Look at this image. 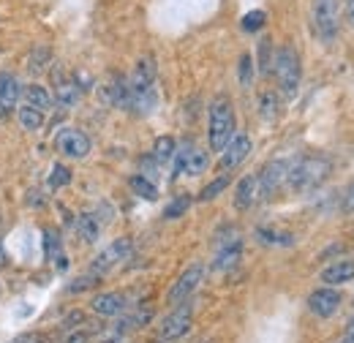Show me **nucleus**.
<instances>
[{
	"instance_id": "1",
	"label": "nucleus",
	"mask_w": 354,
	"mask_h": 343,
	"mask_svg": "<svg viewBox=\"0 0 354 343\" xmlns=\"http://www.w3.org/2000/svg\"><path fill=\"white\" fill-rule=\"evenodd\" d=\"M330 172H333V161L327 156L308 153V156H300V158L289 161L286 185L295 194H306V191H313L316 185H322L330 177Z\"/></svg>"
},
{
	"instance_id": "2",
	"label": "nucleus",
	"mask_w": 354,
	"mask_h": 343,
	"mask_svg": "<svg viewBox=\"0 0 354 343\" xmlns=\"http://www.w3.org/2000/svg\"><path fill=\"white\" fill-rule=\"evenodd\" d=\"M275 74V82L283 98H295L300 82H303V63H300V55L295 46H278L275 55H272V71Z\"/></svg>"
},
{
	"instance_id": "3",
	"label": "nucleus",
	"mask_w": 354,
	"mask_h": 343,
	"mask_svg": "<svg viewBox=\"0 0 354 343\" xmlns=\"http://www.w3.org/2000/svg\"><path fill=\"white\" fill-rule=\"evenodd\" d=\"M232 136H234V106H232V98L218 95V98H213L210 112H207V142H210V150L221 153Z\"/></svg>"
},
{
	"instance_id": "4",
	"label": "nucleus",
	"mask_w": 354,
	"mask_h": 343,
	"mask_svg": "<svg viewBox=\"0 0 354 343\" xmlns=\"http://www.w3.org/2000/svg\"><path fill=\"white\" fill-rule=\"evenodd\" d=\"M310 30L322 44H333L341 30L338 0H310Z\"/></svg>"
},
{
	"instance_id": "5",
	"label": "nucleus",
	"mask_w": 354,
	"mask_h": 343,
	"mask_svg": "<svg viewBox=\"0 0 354 343\" xmlns=\"http://www.w3.org/2000/svg\"><path fill=\"white\" fill-rule=\"evenodd\" d=\"M191 327H194V305L185 300L175 305L164 319H161V324H158V338L161 341H180V338H185L188 333H191Z\"/></svg>"
},
{
	"instance_id": "6",
	"label": "nucleus",
	"mask_w": 354,
	"mask_h": 343,
	"mask_svg": "<svg viewBox=\"0 0 354 343\" xmlns=\"http://www.w3.org/2000/svg\"><path fill=\"white\" fill-rule=\"evenodd\" d=\"M205 272H207V267H205L202 261L188 264V267L177 275L175 284L169 286V292H167V302H169V305H180V302L191 300V297H194V292L199 289V284L205 281Z\"/></svg>"
},
{
	"instance_id": "7",
	"label": "nucleus",
	"mask_w": 354,
	"mask_h": 343,
	"mask_svg": "<svg viewBox=\"0 0 354 343\" xmlns=\"http://www.w3.org/2000/svg\"><path fill=\"white\" fill-rule=\"evenodd\" d=\"M133 251V240L131 237H118V240H112L98 257L90 261V272H95V275H106L109 270H115L118 264H123V261H129Z\"/></svg>"
},
{
	"instance_id": "8",
	"label": "nucleus",
	"mask_w": 354,
	"mask_h": 343,
	"mask_svg": "<svg viewBox=\"0 0 354 343\" xmlns=\"http://www.w3.org/2000/svg\"><path fill=\"white\" fill-rule=\"evenodd\" d=\"M210 167V158L205 150H199L196 145L185 142L183 147H177L175 161H172V177H180V174H188V177H199L205 174Z\"/></svg>"
},
{
	"instance_id": "9",
	"label": "nucleus",
	"mask_w": 354,
	"mask_h": 343,
	"mask_svg": "<svg viewBox=\"0 0 354 343\" xmlns=\"http://www.w3.org/2000/svg\"><path fill=\"white\" fill-rule=\"evenodd\" d=\"M308 310L316 319H333L344 308V295L338 286H319L308 295Z\"/></svg>"
},
{
	"instance_id": "10",
	"label": "nucleus",
	"mask_w": 354,
	"mask_h": 343,
	"mask_svg": "<svg viewBox=\"0 0 354 343\" xmlns=\"http://www.w3.org/2000/svg\"><path fill=\"white\" fill-rule=\"evenodd\" d=\"M55 147L71 161H82L90 153V136L80 129H60L55 133Z\"/></svg>"
},
{
	"instance_id": "11",
	"label": "nucleus",
	"mask_w": 354,
	"mask_h": 343,
	"mask_svg": "<svg viewBox=\"0 0 354 343\" xmlns=\"http://www.w3.org/2000/svg\"><path fill=\"white\" fill-rule=\"evenodd\" d=\"M254 150V142L245 131H234V136L229 139V145L221 150V169H237Z\"/></svg>"
},
{
	"instance_id": "12",
	"label": "nucleus",
	"mask_w": 354,
	"mask_h": 343,
	"mask_svg": "<svg viewBox=\"0 0 354 343\" xmlns=\"http://www.w3.org/2000/svg\"><path fill=\"white\" fill-rule=\"evenodd\" d=\"M286 172H289V161H270L265 164V169L257 174V180H259V196H265V199H272L275 194H278V188L286 183Z\"/></svg>"
},
{
	"instance_id": "13",
	"label": "nucleus",
	"mask_w": 354,
	"mask_h": 343,
	"mask_svg": "<svg viewBox=\"0 0 354 343\" xmlns=\"http://www.w3.org/2000/svg\"><path fill=\"white\" fill-rule=\"evenodd\" d=\"M240 257H243V237L232 234V237H226V240L218 243L216 259H213V270L216 272H226V270H232L240 261Z\"/></svg>"
},
{
	"instance_id": "14",
	"label": "nucleus",
	"mask_w": 354,
	"mask_h": 343,
	"mask_svg": "<svg viewBox=\"0 0 354 343\" xmlns=\"http://www.w3.org/2000/svg\"><path fill=\"white\" fill-rule=\"evenodd\" d=\"M90 308H93V313H98L104 319H115V316H123L129 310V297L120 292H101L93 297Z\"/></svg>"
},
{
	"instance_id": "15",
	"label": "nucleus",
	"mask_w": 354,
	"mask_h": 343,
	"mask_svg": "<svg viewBox=\"0 0 354 343\" xmlns=\"http://www.w3.org/2000/svg\"><path fill=\"white\" fill-rule=\"evenodd\" d=\"M319 281H322L324 286H341V284L354 281V259H338V261H330V264L319 272Z\"/></svg>"
},
{
	"instance_id": "16",
	"label": "nucleus",
	"mask_w": 354,
	"mask_h": 343,
	"mask_svg": "<svg viewBox=\"0 0 354 343\" xmlns=\"http://www.w3.org/2000/svg\"><path fill=\"white\" fill-rule=\"evenodd\" d=\"M257 199H259V180H257V174H245L234 185V207L237 210H251Z\"/></svg>"
},
{
	"instance_id": "17",
	"label": "nucleus",
	"mask_w": 354,
	"mask_h": 343,
	"mask_svg": "<svg viewBox=\"0 0 354 343\" xmlns=\"http://www.w3.org/2000/svg\"><path fill=\"white\" fill-rule=\"evenodd\" d=\"M80 95H82V90H80V85H77L74 80L57 74V82H55V101H57L60 106H66V109H68V106H77Z\"/></svg>"
},
{
	"instance_id": "18",
	"label": "nucleus",
	"mask_w": 354,
	"mask_h": 343,
	"mask_svg": "<svg viewBox=\"0 0 354 343\" xmlns=\"http://www.w3.org/2000/svg\"><path fill=\"white\" fill-rule=\"evenodd\" d=\"M175 153H177V142L172 139V136H158L156 145H153V150H150L153 161H156L161 169L169 167V164L175 161Z\"/></svg>"
},
{
	"instance_id": "19",
	"label": "nucleus",
	"mask_w": 354,
	"mask_h": 343,
	"mask_svg": "<svg viewBox=\"0 0 354 343\" xmlns=\"http://www.w3.org/2000/svg\"><path fill=\"white\" fill-rule=\"evenodd\" d=\"M19 95H22V85L17 82V77L0 74V104H6L8 109H14L17 101H19Z\"/></svg>"
},
{
	"instance_id": "20",
	"label": "nucleus",
	"mask_w": 354,
	"mask_h": 343,
	"mask_svg": "<svg viewBox=\"0 0 354 343\" xmlns=\"http://www.w3.org/2000/svg\"><path fill=\"white\" fill-rule=\"evenodd\" d=\"M17 118H19V126L25 131H39L44 126V112L36 109V106H30V104H22L17 109Z\"/></svg>"
},
{
	"instance_id": "21",
	"label": "nucleus",
	"mask_w": 354,
	"mask_h": 343,
	"mask_svg": "<svg viewBox=\"0 0 354 343\" xmlns=\"http://www.w3.org/2000/svg\"><path fill=\"white\" fill-rule=\"evenodd\" d=\"M129 185H131L133 194L139 199H145V202H156L158 199V185L153 180H147L145 174H133L131 180H129Z\"/></svg>"
},
{
	"instance_id": "22",
	"label": "nucleus",
	"mask_w": 354,
	"mask_h": 343,
	"mask_svg": "<svg viewBox=\"0 0 354 343\" xmlns=\"http://www.w3.org/2000/svg\"><path fill=\"white\" fill-rule=\"evenodd\" d=\"M77 232H80V237H82L85 243H95L98 234H101V221L93 213H82L77 218Z\"/></svg>"
},
{
	"instance_id": "23",
	"label": "nucleus",
	"mask_w": 354,
	"mask_h": 343,
	"mask_svg": "<svg viewBox=\"0 0 354 343\" xmlns=\"http://www.w3.org/2000/svg\"><path fill=\"white\" fill-rule=\"evenodd\" d=\"M22 95H25V101L30 104V106H36V109H49L52 106V95L46 93V87L41 85H28L22 87Z\"/></svg>"
},
{
	"instance_id": "24",
	"label": "nucleus",
	"mask_w": 354,
	"mask_h": 343,
	"mask_svg": "<svg viewBox=\"0 0 354 343\" xmlns=\"http://www.w3.org/2000/svg\"><path fill=\"white\" fill-rule=\"evenodd\" d=\"M278 112H281V98H278V93L265 90V93L259 95V115H262L265 120H275Z\"/></svg>"
},
{
	"instance_id": "25",
	"label": "nucleus",
	"mask_w": 354,
	"mask_h": 343,
	"mask_svg": "<svg viewBox=\"0 0 354 343\" xmlns=\"http://www.w3.org/2000/svg\"><path fill=\"white\" fill-rule=\"evenodd\" d=\"M229 183H232V177H229V174H218L213 183H207V185L199 191V202H213L216 196H221L223 191L229 188Z\"/></svg>"
},
{
	"instance_id": "26",
	"label": "nucleus",
	"mask_w": 354,
	"mask_h": 343,
	"mask_svg": "<svg viewBox=\"0 0 354 343\" xmlns=\"http://www.w3.org/2000/svg\"><path fill=\"white\" fill-rule=\"evenodd\" d=\"M257 240L265 245H295V237L286 232H275V229H257Z\"/></svg>"
},
{
	"instance_id": "27",
	"label": "nucleus",
	"mask_w": 354,
	"mask_h": 343,
	"mask_svg": "<svg viewBox=\"0 0 354 343\" xmlns=\"http://www.w3.org/2000/svg\"><path fill=\"white\" fill-rule=\"evenodd\" d=\"M188 207H191V196H188V194H180V196H175V199L164 207V218H167V221L183 218V215L188 213Z\"/></svg>"
},
{
	"instance_id": "28",
	"label": "nucleus",
	"mask_w": 354,
	"mask_h": 343,
	"mask_svg": "<svg viewBox=\"0 0 354 343\" xmlns=\"http://www.w3.org/2000/svg\"><path fill=\"white\" fill-rule=\"evenodd\" d=\"M49 60H52V52H49V46H36L33 49V55H30V60H28V68H30V74H39V71H44L46 66H49Z\"/></svg>"
},
{
	"instance_id": "29",
	"label": "nucleus",
	"mask_w": 354,
	"mask_h": 343,
	"mask_svg": "<svg viewBox=\"0 0 354 343\" xmlns=\"http://www.w3.org/2000/svg\"><path fill=\"white\" fill-rule=\"evenodd\" d=\"M254 74H257V68H254V57H251L248 52H245V55H240V66H237L240 85L251 87V82H254Z\"/></svg>"
},
{
	"instance_id": "30",
	"label": "nucleus",
	"mask_w": 354,
	"mask_h": 343,
	"mask_svg": "<svg viewBox=\"0 0 354 343\" xmlns=\"http://www.w3.org/2000/svg\"><path fill=\"white\" fill-rule=\"evenodd\" d=\"M68 183H71V169L63 167V164H55L52 172H49V188L57 191V188H63V185H68Z\"/></svg>"
},
{
	"instance_id": "31",
	"label": "nucleus",
	"mask_w": 354,
	"mask_h": 343,
	"mask_svg": "<svg viewBox=\"0 0 354 343\" xmlns=\"http://www.w3.org/2000/svg\"><path fill=\"white\" fill-rule=\"evenodd\" d=\"M98 281H101V275H95V272H90V270H88V272H85V275H80V278H77V281H74V284H71L66 292H68V295H80V292H88V289H93Z\"/></svg>"
},
{
	"instance_id": "32",
	"label": "nucleus",
	"mask_w": 354,
	"mask_h": 343,
	"mask_svg": "<svg viewBox=\"0 0 354 343\" xmlns=\"http://www.w3.org/2000/svg\"><path fill=\"white\" fill-rule=\"evenodd\" d=\"M272 55H275V52H272V41H270V39H262V41H259V71H262V74H270V71H272Z\"/></svg>"
},
{
	"instance_id": "33",
	"label": "nucleus",
	"mask_w": 354,
	"mask_h": 343,
	"mask_svg": "<svg viewBox=\"0 0 354 343\" xmlns=\"http://www.w3.org/2000/svg\"><path fill=\"white\" fill-rule=\"evenodd\" d=\"M265 19H267L265 11H251V14H245V17H243V30L257 33V30L265 25Z\"/></svg>"
},
{
	"instance_id": "34",
	"label": "nucleus",
	"mask_w": 354,
	"mask_h": 343,
	"mask_svg": "<svg viewBox=\"0 0 354 343\" xmlns=\"http://www.w3.org/2000/svg\"><path fill=\"white\" fill-rule=\"evenodd\" d=\"M90 341H93V333H90V330H82V327L68 330V335L63 338V343H90Z\"/></svg>"
},
{
	"instance_id": "35",
	"label": "nucleus",
	"mask_w": 354,
	"mask_h": 343,
	"mask_svg": "<svg viewBox=\"0 0 354 343\" xmlns=\"http://www.w3.org/2000/svg\"><path fill=\"white\" fill-rule=\"evenodd\" d=\"M11 343H49V338L41 335V333H22V335H17Z\"/></svg>"
},
{
	"instance_id": "36",
	"label": "nucleus",
	"mask_w": 354,
	"mask_h": 343,
	"mask_svg": "<svg viewBox=\"0 0 354 343\" xmlns=\"http://www.w3.org/2000/svg\"><path fill=\"white\" fill-rule=\"evenodd\" d=\"M341 207H344V213H354V183L346 188V194H344V202H341Z\"/></svg>"
},
{
	"instance_id": "37",
	"label": "nucleus",
	"mask_w": 354,
	"mask_h": 343,
	"mask_svg": "<svg viewBox=\"0 0 354 343\" xmlns=\"http://www.w3.org/2000/svg\"><path fill=\"white\" fill-rule=\"evenodd\" d=\"M344 17H346V25L354 28V0H344Z\"/></svg>"
},
{
	"instance_id": "38",
	"label": "nucleus",
	"mask_w": 354,
	"mask_h": 343,
	"mask_svg": "<svg viewBox=\"0 0 354 343\" xmlns=\"http://www.w3.org/2000/svg\"><path fill=\"white\" fill-rule=\"evenodd\" d=\"M335 343H354V319L352 322H349V327H346V333H344V335H341V338H338V341Z\"/></svg>"
},
{
	"instance_id": "39",
	"label": "nucleus",
	"mask_w": 354,
	"mask_h": 343,
	"mask_svg": "<svg viewBox=\"0 0 354 343\" xmlns=\"http://www.w3.org/2000/svg\"><path fill=\"white\" fill-rule=\"evenodd\" d=\"M6 115H8V106H6V104H0V118H6Z\"/></svg>"
}]
</instances>
